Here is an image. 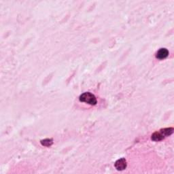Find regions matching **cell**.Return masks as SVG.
Masks as SVG:
<instances>
[{"mask_svg":"<svg viewBox=\"0 0 174 174\" xmlns=\"http://www.w3.org/2000/svg\"><path fill=\"white\" fill-rule=\"evenodd\" d=\"M41 144L42 146H46V147H49V146H52L53 144L52 139H45L41 141Z\"/></svg>","mask_w":174,"mask_h":174,"instance_id":"6","label":"cell"},{"mask_svg":"<svg viewBox=\"0 0 174 174\" xmlns=\"http://www.w3.org/2000/svg\"><path fill=\"white\" fill-rule=\"evenodd\" d=\"M160 132L164 135L165 137L170 136V135L173 133V128L169 127V128H165L160 130Z\"/></svg>","mask_w":174,"mask_h":174,"instance_id":"5","label":"cell"},{"mask_svg":"<svg viewBox=\"0 0 174 174\" xmlns=\"http://www.w3.org/2000/svg\"><path fill=\"white\" fill-rule=\"evenodd\" d=\"M115 167L118 171H122L124 170L127 167V163L126 159L124 158L118 159L115 163Z\"/></svg>","mask_w":174,"mask_h":174,"instance_id":"2","label":"cell"},{"mask_svg":"<svg viewBox=\"0 0 174 174\" xmlns=\"http://www.w3.org/2000/svg\"><path fill=\"white\" fill-rule=\"evenodd\" d=\"M168 56H169V50H167V48H161V49H159L158 51L157 52L156 54V59H159V60H162V59L167 58Z\"/></svg>","mask_w":174,"mask_h":174,"instance_id":"3","label":"cell"},{"mask_svg":"<svg viewBox=\"0 0 174 174\" xmlns=\"http://www.w3.org/2000/svg\"><path fill=\"white\" fill-rule=\"evenodd\" d=\"M165 137L164 135H163L162 133L159 131V132L154 133L152 135L151 138H152V140H153L154 141H161V140H163Z\"/></svg>","mask_w":174,"mask_h":174,"instance_id":"4","label":"cell"},{"mask_svg":"<svg viewBox=\"0 0 174 174\" xmlns=\"http://www.w3.org/2000/svg\"><path fill=\"white\" fill-rule=\"evenodd\" d=\"M79 99L82 102H85L92 105H95L97 103V99L95 95L93 93L89 92H86L82 94L80 96Z\"/></svg>","mask_w":174,"mask_h":174,"instance_id":"1","label":"cell"}]
</instances>
